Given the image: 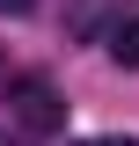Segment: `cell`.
I'll return each instance as SVG.
<instances>
[{
  "instance_id": "cell-1",
  "label": "cell",
  "mask_w": 139,
  "mask_h": 146,
  "mask_svg": "<svg viewBox=\"0 0 139 146\" xmlns=\"http://www.w3.org/2000/svg\"><path fill=\"white\" fill-rule=\"evenodd\" d=\"M7 110L22 117V131H59V124H66V102H59V88H51V80H37V73L7 80Z\"/></svg>"
},
{
  "instance_id": "cell-2",
  "label": "cell",
  "mask_w": 139,
  "mask_h": 146,
  "mask_svg": "<svg viewBox=\"0 0 139 146\" xmlns=\"http://www.w3.org/2000/svg\"><path fill=\"white\" fill-rule=\"evenodd\" d=\"M110 58L139 73V22H117V29H110Z\"/></svg>"
},
{
  "instance_id": "cell-3",
  "label": "cell",
  "mask_w": 139,
  "mask_h": 146,
  "mask_svg": "<svg viewBox=\"0 0 139 146\" xmlns=\"http://www.w3.org/2000/svg\"><path fill=\"white\" fill-rule=\"evenodd\" d=\"M29 7H37V0H0V15H29Z\"/></svg>"
},
{
  "instance_id": "cell-4",
  "label": "cell",
  "mask_w": 139,
  "mask_h": 146,
  "mask_svg": "<svg viewBox=\"0 0 139 146\" xmlns=\"http://www.w3.org/2000/svg\"><path fill=\"white\" fill-rule=\"evenodd\" d=\"M95 146H139V139H95Z\"/></svg>"
}]
</instances>
